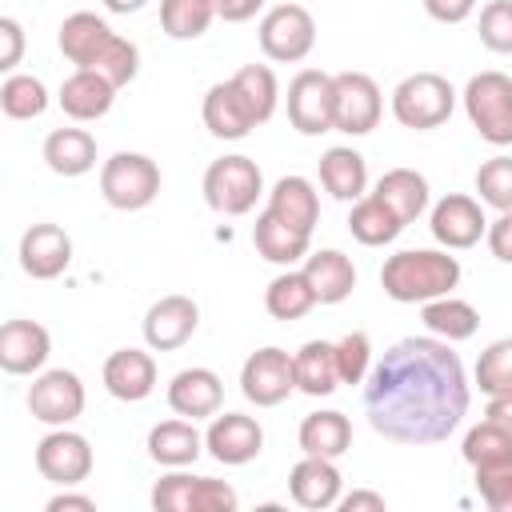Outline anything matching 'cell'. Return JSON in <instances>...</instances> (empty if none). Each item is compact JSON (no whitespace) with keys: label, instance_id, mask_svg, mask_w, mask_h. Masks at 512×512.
<instances>
[{"label":"cell","instance_id":"cell-1","mask_svg":"<svg viewBox=\"0 0 512 512\" xmlns=\"http://www.w3.org/2000/svg\"><path fill=\"white\" fill-rule=\"evenodd\" d=\"M468 376L440 336L396 340L368 372V424L392 444H440L468 416Z\"/></svg>","mask_w":512,"mask_h":512},{"label":"cell","instance_id":"cell-2","mask_svg":"<svg viewBox=\"0 0 512 512\" xmlns=\"http://www.w3.org/2000/svg\"><path fill=\"white\" fill-rule=\"evenodd\" d=\"M460 284V260L436 248H408L384 260L380 288L396 304H428Z\"/></svg>","mask_w":512,"mask_h":512},{"label":"cell","instance_id":"cell-3","mask_svg":"<svg viewBox=\"0 0 512 512\" xmlns=\"http://www.w3.org/2000/svg\"><path fill=\"white\" fill-rule=\"evenodd\" d=\"M464 112L480 132V140L508 148L512 144V76L476 72L464 88Z\"/></svg>","mask_w":512,"mask_h":512},{"label":"cell","instance_id":"cell-4","mask_svg":"<svg viewBox=\"0 0 512 512\" xmlns=\"http://www.w3.org/2000/svg\"><path fill=\"white\" fill-rule=\"evenodd\" d=\"M452 104H456V92L440 72H412L392 92V116L416 132L440 128L452 116Z\"/></svg>","mask_w":512,"mask_h":512},{"label":"cell","instance_id":"cell-5","mask_svg":"<svg viewBox=\"0 0 512 512\" xmlns=\"http://www.w3.org/2000/svg\"><path fill=\"white\" fill-rule=\"evenodd\" d=\"M100 192L120 212H140L160 196V168L144 152H116L100 168Z\"/></svg>","mask_w":512,"mask_h":512},{"label":"cell","instance_id":"cell-6","mask_svg":"<svg viewBox=\"0 0 512 512\" xmlns=\"http://www.w3.org/2000/svg\"><path fill=\"white\" fill-rule=\"evenodd\" d=\"M260 192H264V176H260L256 160H248V156H220L204 172V200L220 216L252 212Z\"/></svg>","mask_w":512,"mask_h":512},{"label":"cell","instance_id":"cell-7","mask_svg":"<svg viewBox=\"0 0 512 512\" xmlns=\"http://www.w3.org/2000/svg\"><path fill=\"white\" fill-rule=\"evenodd\" d=\"M152 508L156 512H236L240 508V496L224 480L168 472L152 488Z\"/></svg>","mask_w":512,"mask_h":512},{"label":"cell","instance_id":"cell-8","mask_svg":"<svg viewBox=\"0 0 512 512\" xmlns=\"http://www.w3.org/2000/svg\"><path fill=\"white\" fill-rule=\"evenodd\" d=\"M384 100L380 84L368 72H336L332 76V128L348 136H368L380 124Z\"/></svg>","mask_w":512,"mask_h":512},{"label":"cell","instance_id":"cell-9","mask_svg":"<svg viewBox=\"0 0 512 512\" xmlns=\"http://www.w3.org/2000/svg\"><path fill=\"white\" fill-rule=\"evenodd\" d=\"M316 44V20L304 4H276L260 20V48L276 64H296Z\"/></svg>","mask_w":512,"mask_h":512},{"label":"cell","instance_id":"cell-10","mask_svg":"<svg viewBox=\"0 0 512 512\" xmlns=\"http://www.w3.org/2000/svg\"><path fill=\"white\" fill-rule=\"evenodd\" d=\"M296 388V364L284 348H256L240 368V392L256 408H276Z\"/></svg>","mask_w":512,"mask_h":512},{"label":"cell","instance_id":"cell-11","mask_svg":"<svg viewBox=\"0 0 512 512\" xmlns=\"http://www.w3.org/2000/svg\"><path fill=\"white\" fill-rule=\"evenodd\" d=\"M36 468H40L44 480H52L60 488L84 484L88 472H92V444L80 432H72L68 424L64 428H52L36 444Z\"/></svg>","mask_w":512,"mask_h":512},{"label":"cell","instance_id":"cell-12","mask_svg":"<svg viewBox=\"0 0 512 512\" xmlns=\"http://www.w3.org/2000/svg\"><path fill=\"white\" fill-rule=\"evenodd\" d=\"M28 412L40 424H52V428L72 424L84 412V384H80V376L68 372V368L40 372L32 380V388H28Z\"/></svg>","mask_w":512,"mask_h":512},{"label":"cell","instance_id":"cell-13","mask_svg":"<svg viewBox=\"0 0 512 512\" xmlns=\"http://www.w3.org/2000/svg\"><path fill=\"white\" fill-rule=\"evenodd\" d=\"M288 120L300 136L332 132V76L320 68H304L288 84Z\"/></svg>","mask_w":512,"mask_h":512},{"label":"cell","instance_id":"cell-14","mask_svg":"<svg viewBox=\"0 0 512 512\" xmlns=\"http://www.w3.org/2000/svg\"><path fill=\"white\" fill-rule=\"evenodd\" d=\"M196 324H200L196 300L172 292V296H160V300L144 312V340H148L152 352H176L180 344L192 340Z\"/></svg>","mask_w":512,"mask_h":512},{"label":"cell","instance_id":"cell-15","mask_svg":"<svg viewBox=\"0 0 512 512\" xmlns=\"http://www.w3.org/2000/svg\"><path fill=\"white\" fill-rule=\"evenodd\" d=\"M204 448H208L212 460H220L228 468H240V464L260 456L264 428L244 412H224V416H212V424L204 432Z\"/></svg>","mask_w":512,"mask_h":512},{"label":"cell","instance_id":"cell-16","mask_svg":"<svg viewBox=\"0 0 512 512\" xmlns=\"http://www.w3.org/2000/svg\"><path fill=\"white\" fill-rule=\"evenodd\" d=\"M428 228H432L436 244H444V248H472V244H480V236H488V220H484L480 204L460 192L444 196L432 208Z\"/></svg>","mask_w":512,"mask_h":512},{"label":"cell","instance_id":"cell-17","mask_svg":"<svg viewBox=\"0 0 512 512\" xmlns=\"http://www.w3.org/2000/svg\"><path fill=\"white\" fill-rule=\"evenodd\" d=\"M72 264V240L60 224H32L20 236V268L32 280H56Z\"/></svg>","mask_w":512,"mask_h":512},{"label":"cell","instance_id":"cell-18","mask_svg":"<svg viewBox=\"0 0 512 512\" xmlns=\"http://www.w3.org/2000/svg\"><path fill=\"white\" fill-rule=\"evenodd\" d=\"M52 352V336L44 324L36 320H8L0 328V368L12 376H28L40 372L44 360Z\"/></svg>","mask_w":512,"mask_h":512},{"label":"cell","instance_id":"cell-19","mask_svg":"<svg viewBox=\"0 0 512 512\" xmlns=\"http://www.w3.org/2000/svg\"><path fill=\"white\" fill-rule=\"evenodd\" d=\"M220 404H224V384L212 368H184L168 384V408L176 416L204 420V416H216Z\"/></svg>","mask_w":512,"mask_h":512},{"label":"cell","instance_id":"cell-20","mask_svg":"<svg viewBox=\"0 0 512 512\" xmlns=\"http://www.w3.org/2000/svg\"><path fill=\"white\" fill-rule=\"evenodd\" d=\"M340 468L328 460V456H304L292 472H288V492L300 508L308 512H324V508H336L340 500Z\"/></svg>","mask_w":512,"mask_h":512},{"label":"cell","instance_id":"cell-21","mask_svg":"<svg viewBox=\"0 0 512 512\" xmlns=\"http://www.w3.org/2000/svg\"><path fill=\"white\" fill-rule=\"evenodd\" d=\"M56 100H60L64 116L88 124V120L108 116V108H112V100H116V84H112L108 76L92 72V68H76V72L60 84V96H56Z\"/></svg>","mask_w":512,"mask_h":512},{"label":"cell","instance_id":"cell-22","mask_svg":"<svg viewBox=\"0 0 512 512\" xmlns=\"http://www.w3.org/2000/svg\"><path fill=\"white\" fill-rule=\"evenodd\" d=\"M104 388L124 400V404H136L144 396H152L156 388V360L140 348H120L104 360Z\"/></svg>","mask_w":512,"mask_h":512},{"label":"cell","instance_id":"cell-23","mask_svg":"<svg viewBox=\"0 0 512 512\" xmlns=\"http://www.w3.org/2000/svg\"><path fill=\"white\" fill-rule=\"evenodd\" d=\"M304 276L320 304H340L356 288V268L340 248H320V252L304 256Z\"/></svg>","mask_w":512,"mask_h":512},{"label":"cell","instance_id":"cell-24","mask_svg":"<svg viewBox=\"0 0 512 512\" xmlns=\"http://www.w3.org/2000/svg\"><path fill=\"white\" fill-rule=\"evenodd\" d=\"M308 240H312V232H300V228L284 224V220L272 216L268 208H264V212L256 216V224H252V244H256V252H260L264 260H272V264H284V268H292L296 260L308 256Z\"/></svg>","mask_w":512,"mask_h":512},{"label":"cell","instance_id":"cell-25","mask_svg":"<svg viewBox=\"0 0 512 512\" xmlns=\"http://www.w3.org/2000/svg\"><path fill=\"white\" fill-rule=\"evenodd\" d=\"M112 36H116V32H112L96 12H72V16L60 24L56 44H60V52H64L76 68H92L96 56L104 52V44H108Z\"/></svg>","mask_w":512,"mask_h":512},{"label":"cell","instance_id":"cell-26","mask_svg":"<svg viewBox=\"0 0 512 512\" xmlns=\"http://www.w3.org/2000/svg\"><path fill=\"white\" fill-rule=\"evenodd\" d=\"M268 212L280 216L284 224L300 228V232H312L316 220H320V200H316V188L312 180L304 176H280L268 192Z\"/></svg>","mask_w":512,"mask_h":512},{"label":"cell","instance_id":"cell-27","mask_svg":"<svg viewBox=\"0 0 512 512\" xmlns=\"http://www.w3.org/2000/svg\"><path fill=\"white\" fill-rule=\"evenodd\" d=\"M204 452V436L196 432V424L184 416V420H164L148 432V456L164 468H184V464H196V456Z\"/></svg>","mask_w":512,"mask_h":512},{"label":"cell","instance_id":"cell-28","mask_svg":"<svg viewBox=\"0 0 512 512\" xmlns=\"http://www.w3.org/2000/svg\"><path fill=\"white\" fill-rule=\"evenodd\" d=\"M44 164L56 176H84L96 168V140L84 128H56L44 140Z\"/></svg>","mask_w":512,"mask_h":512},{"label":"cell","instance_id":"cell-29","mask_svg":"<svg viewBox=\"0 0 512 512\" xmlns=\"http://www.w3.org/2000/svg\"><path fill=\"white\" fill-rule=\"evenodd\" d=\"M320 184H324L336 200L356 204V200L364 196V188H368V164H364V156H360L356 148H344V144L328 148V152L320 156Z\"/></svg>","mask_w":512,"mask_h":512},{"label":"cell","instance_id":"cell-30","mask_svg":"<svg viewBox=\"0 0 512 512\" xmlns=\"http://www.w3.org/2000/svg\"><path fill=\"white\" fill-rule=\"evenodd\" d=\"M376 196L400 216V224H416L428 208V180L416 168H392L376 180Z\"/></svg>","mask_w":512,"mask_h":512},{"label":"cell","instance_id":"cell-31","mask_svg":"<svg viewBox=\"0 0 512 512\" xmlns=\"http://www.w3.org/2000/svg\"><path fill=\"white\" fill-rule=\"evenodd\" d=\"M204 128L212 136H220V140H244L256 128L248 108H244V100L236 96L232 80L208 88V96H204Z\"/></svg>","mask_w":512,"mask_h":512},{"label":"cell","instance_id":"cell-32","mask_svg":"<svg viewBox=\"0 0 512 512\" xmlns=\"http://www.w3.org/2000/svg\"><path fill=\"white\" fill-rule=\"evenodd\" d=\"M296 388L304 396H332L340 388V368H336V344L328 340H308L296 356Z\"/></svg>","mask_w":512,"mask_h":512},{"label":"cell","instance_id":"cell-33","mask_svg":"<svg viewBox=\"0 0 512 512\" xmlns=\"http://www.w3.org/2000/svg\"><path fill=\"white\" fill-rule=\"evenodd\" d=\"M296 440H300L304 456H328V460H336V456H344L352 448V424H348L344 412H332V408L328 412H312V416L300 420Z\"/></svg>","mask_w":512,"mask_h":512},{"label":"cell","instance_id":"cell-34","mask_svg":"<svg viewBox=\"0 0 512 512\" xmlns=\"http://www.w3.org/2000/svg\"><path fill=\"white\" fill-rule=\"evenodd\" d=\"M348 232H352L360 244L380 248V244H392V240L404 232V224H400V216L372 192V196H360V200L352 204V212H348Z\"/></svg>","mask_w":512,"mask_h":512},{"label":"cell","instance_id":"cell-35","mask_svg":"<svg viewBox=\"0 0 512 512\" xmlns=\"http://www.w3.org/2000/svg\"><path fill=\"white\" fill-rule=\"evenodd\" d=\"M420 320H424V328H428L432 336H440V340H448V344L468 340V336H476V328H480V312H476L468 300H456L452 292L428 300L424 312H420Z\"/></svg>","mask_w":512,"mask_h":512},{"label":"cell","instance_id":"cell-36","mask_svg":"<svg viewBox=\"0 0 512 512\" xmlns=\"http://www.w3.org/2000/svg\"><path fill=\"white\" fill-rule=\"evenodd\" d=\"M316 304H320V300H316V292H312L304 268H300V272H292V268L280 272V276L268 284V292H264V308H268L272 320H300V316H308Z\"/></svg>","mask_w":512,"mask_h":512},{"label":"cell","instance_id":"cell-37","mask_svg":"<svg viewBox=\"0 0 512 512\" xmlns=\"http://www.w3.org/2000/svg\"><path fill=\"white\" fill-rule=\"evenodd\" d=\"M232 88H236V96L244 100L252 124L272 120L276 100H280V84H276V72H272L268 64H244V68L232 76Z\"/></svg>","mask_w":512,"mask_h":512},{"label":"cell","instance_id":"cell-38","mask_svg":"<svg viewBox=\"0 0 512 512\" xmlns=\"http://www.w3.org/2000/svg\"><path fill=\"white\" fill-rule=\"evenodd\" d=\"M464 460L472 468H500V464H512V432L492 424V420H480L476 428H468L464 444H460Z\"/></svg>","mask_w":512,"mask_h":512},{"label":"cell","instance_id":"cell-39","mask_svg":"<svg viewBox=\"0 0 512 512\" xmlns=\"http://www.w3.org/2000/svg\"><path fill=\"white\" fill-rule=\"evenodd\" d=\"M0 108L8 120H36L48 108V88L32 72H12L0 84Z\"/></svg>","mask_w":512,"mask_h":512},{"label":"cell","instance_id":"cell-40","mask_svg":"<svg viewBox=\"0 0 512 512\" xmlns=\"http://www.w3.org/2000/svg\"><path fill=\"white\" fill-rule=\"evenodd\" d=\"M216 20L212 0H160V28L172 40H196Z\"/></svg>","mask_w":512,"mask_h":512},{"label":"cell","instance_id":"cell-41","mask_svg":"<svg viewBox=\"0 0 512 512\" xmlns=\"http://www.w3.org/2000/svg\"><path fill=\"white\" fill-rule=\"evenodd\" d=\"M476 384L484 396L512 392V336L492 340L476 360Z\"/></svg>","mask_w":512,"mask_h":512},{"label":"cell","instance_id":"cell-42","mask_svg":"<svg viewBox=\"0 0 512 512\" xmlns=\"http://www.w3.org/2000/svg\"><path fill=\"white\" fill-rule=\"evenodd\" d=\"M476 192L488 208L512 212V156H492L476 168Z\"/></svg>","mask_w":512,"mask_h":512},{"label":"cell","instance_id":"cell-43","mask_svg":"<svg viewBox=\"0 0 512 512\" xmlns=\"http://www.w3.org/2000/svg\"><path fill=\"white\" fill-rule=\"evenodd\" d=\"M92 72L108 76L116 88L132 84V80H136V72H140V52H136V44H132V40H124V36H112V40L104 44V52L96 56Z\"/></svg>","mask_w":512,"mask_h":512},{"label":"cell","instance_id":"cell-44","mask_svg":"<svg viewBox=\"0 0 512 512\" xmlns=\"http://www.w3.org/2000/svg\"><path fill=\"white\" fill-rule=\"evenodd\" d=\"M336 368L340 384H364L372 372V340L364 332H344L336 340Z\"/></svg>","mask_w":512,"mask_h":512},{"label":"cell","instance_id":"cell-45","mask_svg":"<svg viewBox=\"0 0 512 512\" xmlns=\"http://www.w3.org/2000/svg\"><path fill=\"white\" fill-rule=\"evenodd\" d=\"M480 44L500 52V56H512V0L484 4V12H480Z\"/></svg>","mask_w":512,"mask_h":512},{"label":"cell","instance_id":"cell-46","mask_svg":"<svg viewBox=\"0 0 512 512\" xmlns=\"http://www.w3.org/2000/svg\"><path fill=\"white\" fill-rule=\"evenodd\" d=\"M476 492L492 512H512V464L476 468Z\"/></svg>","mask_w":512,"mask_h":512},{"label":"cell","instance_id":"cell-47","mask_svg":"<svg viewBox=\"0 0 512 512\" xmlns=\"http://www.w3.org/2000/svg\"><path fill=\"white\" fill-rule=\"evenodd\" d=\"M20 56H24V28H20V20L4 16L0 20V68L12 72L20 64Z\"/></svg>","mask_w":512,"mask_h":512},{"label":"cell","instance_id":"cell-48","mask_svg":"<svg viewBox=\"0 0 512 512\" xmlns=\"http://www.w3.org/2000/svg\"><path fill=\"white\" fill-rule=\"evenodd\" d=\"M488 248L496 260L512 264V212H500V220L488 224Z\"/></svg>","mask_w":512,"mask_h":512},{"label":"cell","instance_id":"cell-49","mask_svg":"<svg viewBox=\"0 0 512 512\" xmlns=\"http://www.w3.org/2000/svg\"><path fill=\"white\" fill-rule=\"evenodd\" d=\"M472 8H476V0H424V12L440 24H460L472 16Z\"/></svg>","mask_w":512,"mask_h":512},{"label":"cell","instance_id":"cell-50","mask_svg":"<svg viewBox=\"0 0 512 512\" xmlns=\"http://www.w3.org/2000/svg\"><path fill=\"white\" fill-rule=\"evenodd\" d=\"M212 4H216V16H220V20H228V24L252 20V16L264 8V0H212Z\"/></svg>","mask_w":512,"mask_h":512},{"label":"cell","instance_id":"cell-51","mask_svg":"<svg viewBox=\"0 0 512 512\" xmlns=\"http://www.w3.org/2000/svg\"><path fill=\"white\" fill-rule=\"evenodd\" d=\"M336 508H340V512H384V496H380V492H364V488H356V492L340 496Z\"/></svg>","mask_w":512,"mask_h":512},{"label":"cell","instance_id":"cell-52","mask_svg":"<svg viewBox=\"0 0 512 512\" xmlns=\"http://www.w3.org/2000/svg\"><path fill=\"white\" fill-rule=\"evenodd\" d=\"M484 420H492V424H500V428L512 432V392H496V396H488Z\"/></svg>","mask_w":512,"mask_h":512},{"label":"cell","instance_id":"cell-53","mask_svg":"<svg viewBox=\"0 0 512 512\" xmlns=\"http://www.w3.org/2000/svg\"><path fill=\"white\" fill-rule=\"evenodd\" d=\"M92 512L96 508V500L92 496H76V492H60V496H52L48 500V512Z\"/></svg>","mask_w":512,"mask_h":512},{"label":"cell","instance_id":"cell-54","mask_svg":"<svg viewBox=\"0 0 512 512\" xmlns=\"http://www.w3.org/2000/svg\"><path fill=\"white\" fill-rule=\"evenodd\" d=\"M148 0H104V8L108 12H116V16H128V12H140Z\"/></svg>","mask_w":512,"mask_h":512}]
</instances>
